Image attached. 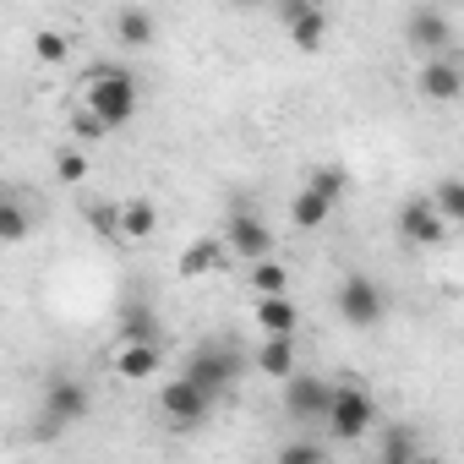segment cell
<instances>
[{"label":"cell","mask_w":464,"mask_h":464,"mask_svg":"<svg viewBox=\"0 0 464 464\" xmlns=\"http://www.w3.org/2000/svg\"><path fill=\"white\" fill-rule=\"evenodd\" d=\"M88 410H93V393H88L77 377H55V382L44 388V431H50V437L66 431V426H77V420H88Z\"/></svg>","instance_id":"obj_3"},{"label":"cell","mask_w":464,"mask_h":464,"mask_svg":"<svg viewBox=\"0 0 464 464\" xmlns=\"http://www.w3.org/2000/svg\"><path fill=\"white\" fill-rule=\"evenodd\" d=\"M415 88H420V99H431V104H453V99H464V61L426 55V66H420Z\"/></svg>","instance_id":"obj_9"},{"label":"cell","mask_w":464,"mask_h":464,"mask_svg":"<svg viewBox=\"0 0 464 464\" xmlns=\"http://www.w3.org/2000/svg\"><path fill=\"white\" fill-rule=\"evenodd\" d=\"M153 229H159V208L148 197L121 202V213H115V241H148Z\"/></svg>","instance_id":"obj_13"},{"label":"cell","mask_w":464,"mask_h":464,"mask_svg":"<svg viewBox=\"0 0 464 464\" xmlns=\"http://www.w3.org/2000/svg\"><path fill=\"white\" fill-rule=\"evenodd\" d=\"M66 50H72V44H66V34H55V28H44V34L34 39V55H39L44 66H61V61H66Z\"/></svg>","instance_id":"obj_27"},{"label":"cell","mask_w":464,"mask_h":464,"mask_svg":"<svg viewBox=\"0 0 464 464\" xmlns=\"http://www.w3.org/2000/svg\"><path fill=\"white\" fill-rule=\"evenodd\" d=\"M121 339H142V344H159V317L137 301V306H126L121 312Z\"/></svg>","instance_id":"obj_21"},{"label":"cell","mask_w":464,"mask_h":464,"mask_svg":"<svg viewBox=\"0 0 464 464\" xmlns=\"http://www.w3.org/2000/svg\"><path fill=\"white\" fill-rule=\"evenodd\" d=\"M55 175H61L66 186H82V180H88V153H82V148H61V153H55Z\"/></svg>","instance_id":"obj_25"},{"label":"cell","mask_w":464,"mask_h":464,"mask_svg":"<svg viewBox=\"0 0 464 464\" xmlns=\"http://www.w3.org/2000/svg\"><path fill=\"white\" fill-rule=\"evenodd\" d=\"M431 202H437V208L448 213V224H464V180H442Z\"/></svg>","instance_id":"obj_26"},{"label":"cell","mask_w":464,"mask_h":464,"mask_svg":"<svg viewBox=\"0 0 464 464\" xmlns=\"http://www.w3.org/2000/svg\"><path fill=\"white\" fill-rule=\"evenodd\" d=\"M285 285H290V274H285L274 257H257V263H252V290H257V295H285Z\"/></svg>","instance_id":"obj_22"},{"label":"cell","mask_w":464,"mask_h":464,"mask_svg":"<svg viewBox=\"0 0 464 464\" xmlns=\"http://www.w3.org/2000/svg\"><path fill=\"white\" fill-rule=\"evenodd\" d=\"M236 6H263V0H236Z\"/></svg>","instance_id":"obj_30"},{"label":"cell","mask_w":464,"mask_h":464,"mask_svg":"<svg viewBox=\"0 0 464 464\" xmlns=\"http://www.w3.org/2000/svg\"><path fill=\"white\" fill-rule=\"evenodd\" d=\"M382 459H388V464H415V459H420V437H415L410 426H388V431H382Z\"/></svg>","instance_id":"obj_20"},{"label":"cell","mask_w":464,"mask_h":464,"mask_svg":"<svg viewBox=\"0 0 464 464\" xmlns=\"http://www.w3.org/2000/svg\"><path fill=\"white\" fill-rule=\"evenodd\" d=\"M0 241H6V246H23L28 241V213H23V202H0Z\"/></svg>","instance_id":"obj_23"},{"label":"cell","mask_w":464,"mask_h":464,"mask_svg":"<svg viewBox=\"0 0 464 464\" xmlns=\"http://www.w3.org/2000/svg\"><path fill=\"white\" fill-rule=\"evenodd\" d=\"M115 372H121V377H153V372H159V344L126 339L121 355H115Z\"/></svg>","instance_id":"obj_17"},{"label":"cell","mask_w":464,"mask_h":464,"mask_svg":"<svg viewBox=\"0 0 464 464\" xmlns=\"http://www.w3.org/2000/svg\"><path fill=\"white\" fill-rule=\"evenodd\" d=\"M279 459H285V464H323L328 453H323V442H306V437H301V442H285Z\"/></svg>","instance_id":"obj_28"},{"label":"cell","mask_w":464,"mask_h":464,"mask_svg":"<svg viewBox=\"0 0 464 464\" xmlns=\"http://www.w3.org/2000/svg\"><path fill=\"white\" fill-rule=\"evenodd\" d=\"M295 323H301V312L285 295H257V328L263 334H290L295 339Z\"/></svg>","instance_id":"obj_16"},{"label":"cell","mask_w":464,"mask_h":464,"mask_svg":"<svg viewBox=\"0 0 464 464\" xmlns=\"http://www.w3.org/2000/svg\"><path fill=\"white\" fill-rule=\"evenodd\" d=\"M115 39H121V44H131V50L153 44V17H148L142 6H126V12L115 17Z\"/></svg>","instance_id":"obj_19"},{"label":"cell","mask_w":464,"mask_h":464,"mask_svg":"<svg viewBox=\"0 0 464 464\" xmlns=\"http://www.w3.org/2000/svg\"><path fill=\"white\" fill-rule=\"evenodd\" d=\"M72 131H77V137H82V142H99V137H104V131H110V126H104V121H99V115H93V110H82V115H77V121H72Z\"/></svg>","instance_id":"obj_29"},{"label":"cell","mask_w":464,"mask_h":464,"mask_svg":"<svg viewBox=\"0 0 464 464\" xmlns=\"http://www.w3.org/2000/svg\"><path fill=\"white\" fill-rule=\"evenodd\" d=\"M213 399L218 393H208L197 377H175V382H164V393H159V410L169 415V426H197V420H208V410H213Z\"/></svg>","instance_id":"obj_4"},{"label":"cell","mask_w":464,"mask_h":464,"mask_svg":"<svg viewBox=\"0 0 464 464\" xmlns=\"http://www.w3.org/2000/svg\"><path fill=\"white\" fill-rule=\"evenodd\" d=\"M257 366H263V377H295V339L290 334H263Z\"/></svg>","instance_id":"obj_15"},{"label":"cell","mask_w":464,"mask_h":464,"mask_svg":"<svg viewBox=\"0 0 464 464\" xmlns=\"http://www.w3.org/2000/svg\"><path fill=\"white\" fill-rule=\"evenodd\" d=\"M328 213H334V197H323L317 186H301V197L290 202V218H295L301 229H317V224H323Z\"/></svg>","instance_id":"obj_18"},{"label":"cell","mask_w":464,"mask_h":464,"mask_svg":"<svg viewBox=\"0 0 464 464\" xmlns=\"http://www.w3.org/2000/svg\"><path fill=\"white\" fill-rule=\"evenodd\" d=\"M334 388H339V382H323V377H312V372L285 377V410H290V420H328Z\"/></svg>","instance_id":"obj_6"},{"label":"cell","mask_w":464,"mask_h":464,"mask_svg":"<svg viewBox=\"0 0 464 464\" xmlns=\"http://www.w3.org/2000/svg\"><path fill=\"white\" fill-rule=\"evenodd\" d=\"M399 236H404L410 246L431 252V246H442V241H448V213H442L431 197H415V202H404V208H399Z\"/></svg>","instance_id":"obj_5"},{"label":"cell","mask_w":464,"mask_h":464,"mask_svg":"<svg viewBox=\"0 0 464 464\" xmlns=\"http://www.w3.org/2000/svg\"><path fill=\"white\" fill-rule=\"evenodd\" d=\"M82 110H93V115L115 131V126H126V121L137 115V82H131L121 66H110V61H104V66H93V72H88Z\"/></svg>","instance_id":"obj_1"},{"label":"cell","mask_w":464,"mask_h":464,"mask_svg":"<svg viewBox=\"0 0 464 464\" xmlns=\"http://www.w3.org/2000/svg\"><path fill=\"white\" fill-rule=\"evenodd\" d=\"M339 317H344L350 328H377V323H382V290H377L366 274H350V279L339 285Z\"/></svg>","instance_id":"obj_8"},{"label":"cell","mask_w":464,"mask_h":464,"mask_svg":"<svg viewBox=\"0 0 464 464\" xmlns=\"http://www.w3.org/2000/svg\"><path fill=\"white\" fill-rule=\"evenodd\" d=\"M306 186H317V191H323V197H334V202H339V197H344V191H350V175H344V169H339V164H317V169H312V175H306Z\"/></svg>","instance_id":"obj_24"},{"label":"cell","mask_w":464,"mask_h":464,"mask_svg":"<svg viewBox=\"0 0 464 464\" xmlns=\"http://www.w3.org/2000/svg\"><path fill=\"white\" fill-rule=\"evenodd\" d=\"M372 420H377L372 393L355 388V382H339V388H334V404H328V431H334L339 442H355V437L372 431Z\"/></svg>","instance_id":"obj_2"},{"label":"cell","mask_w":464,"mask_h":464,"mask_svg":"<svg viewBox=\"0 0 464 464\" xmlns=\"http://www.w3.org/2000/svg\"><path fill=\"white\" fill-rule=\"evenodd\" d=\"M224 241H229V252L236 257H246V263H257V257H274V229L257 218V213H229V229H224Z\"/></svg>","instance_id":"obj_10"},{"label":"cell","mask_w":464,"mask_h":464,"mask_svg":"<svg viewBox=\"0 0 464 464\" xmlns=\"http://www.w3.org/2000/svg\"><path fill=\"white\" fill-rule=\"evenodd\" d=\"M285 28H290V44H295V50H306V55H312V50H323V39H328V17H323L317 0H312V6H301Z\"/></svg>","instance_id":"obj_14"},{"label":"cell","mask_w":464,"mask_h":464,"mask_svg":"<svg viewBox=\"0 0 464 464\" xmlns=\"http://www.w3.org/2000/svg\"><path fill=\"white\" fill-rule=\"evenodd\" d=\"M186 377H197L208 393H224L229 382L241 377V355L229 350V344H202V350L186 361Z\"/></svg>","instance_id":"obj_7"},{"label":"cell","mask_w":464,"mask_h":464,"mask_svg":"<svg viewBox=\"0 0 464 464\" xmlns=\"http://www.w3.org/2000/svg\"><path fill=\"white\" fill-rule=\"evenodd\" d=\"M404 39H410L420 55H448V17H442V12H431V6H420V12H410Z\"/></svg>","instance_id":"obj_11"},{"label":"cell","mask_w":464,"mask_h":464,"mask_svg":"<svg viewBox=\"0 0 464 464\" xmlns=\"http://www.w3.org/2000/svg\"><path fill=\"white\" fill-rule=\"evenodd\" d=\"M224 252H229V241H213V236H197L186 252H180V263H175V274L180 279H208V274H218L224 268Z\"/></svg>","instance_id":"obj_12"}]
</instances>
